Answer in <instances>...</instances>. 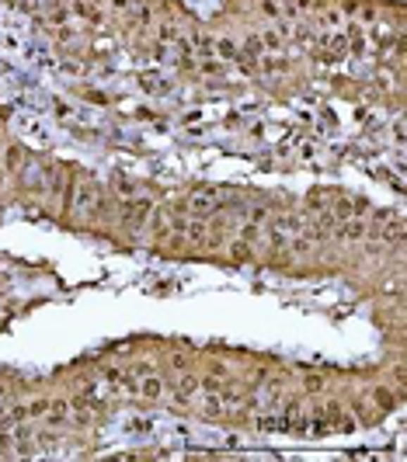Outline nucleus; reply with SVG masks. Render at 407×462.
Segmentation results:
<instances>
[{"instance_id":"16","label":"nucleus","mask_w":407,"mask_h":462,"mask_svg":"<svg viewBox=\"0 0 407 462\" xmlns=\"http://www.w3.org/2000/svg\"><path fill=\"white\" fill-rule=\"evenodd\" d=\"M46 406H49V397H35V400H25V410H28V421H35V417H42V413H46Z\"/></svg>"},{"instance_id":"9","label":"nucleus","mask_w":407,"mask_h":462,"mask_svg":"<svg viewBox=\"0 0 407 462\" xmlns=\"http://www.w3.org/2000/svg\"><path fill=\"white\" fill-rule=\"evenodd\" d=\"M299 390L310 393V397H320V393L327 390V376H320V372H303V376H299Z\"/></svg>"},{"instance_id":"11","label":"nucleus","mask_w":407,"mask_h":462,"mask_svg":"<svg viewBox=\"0 0 407 462\" xmlns=\"http://www.w3.org/2000/svg\"><path fill=\"white\" fill-rule=\"evenodd\" d=\"M258 39H261V49H265V53H282V49H286V39L279 35L275 25H272V28H261Z\"/></svg>"},{"instance_id":"17","label":"nucleus","mask_w":407,"mask_h":462,"mask_svg":"<svg viewBox=\"0 0 407 462\" xmlns=\"http://www.w3.org/2000/svg\"><path fill=\"white\" fill-rule=\"evenodd\" d=\"M132 4H136V0H112V7H115V11H129Z\"/></svg>"},{"instance_id":"1","label":"nucleus","mask_w":407,"mask_h":462,"mask_svg":"<svg viewBox=\"0 0 407 462\" xmlns=\"http://www.w3.org/2000/svg\"><path fill=\"white\" fill-rule=\"evenodd\" d=\"M171 212H181V216H195V219H209L216 212L227 209V198L213 195V191H195V195H181L168 205Z\"/></svg>"},{"instance_id":"18","label":"nucleus","mask_w":407,"mask_h":462,"mask_svg":"<svg viewBox=\"0 0 407 462\" xmlns=\"http://www.w3.org/2000/svg\"><path fill=\"white\" fill-rule=\"evenodd\" d=\"M4 181H7V171L0 167V191H4Z\"/></svg>"},{"instance_id":"19","label":"nucleus","mask_w":407,"mask_h":462,"mask_svg":"<svg viewBox=\"0 0 407 462\" xmlns=\"http://www.w3.org/2000/svg\"><path fill=\"white\" fill-rule=\"evenodd\" d=\"M4 417H7V404H0V421H4Z\"/></svg>"},{"instance_id":"4","label":"nucleus","mask_w":407,"mask_h":462,"mask_svg":"<svg viewBox=\"0 0 407 462\" xmlns=\"http://www.w3.org/2000/svg\"><path fill=\"white\" fill-rule=\"evenodd\" d=\"M42 421L49 424V428H63L66 421H70V400H53L49 397V406H46V413H42Z\"/></svg>"},{"instance_id":"10","label":"nucleus","mask_w":407,"mask_h":462,"mask_svg":"<svg viewBox=\"0 0 407 462\" xmlns=\"http://www.w3.org/2000/svg\"><path fill=\"white\" fill-rule=\"evenodd\" d=\"M327 202H331V191H324V188H310L306 198H303V209H306V212H324Z\"/></svg>"},{"instance_id":"13","label":"nucleus","mask_w":407,"mask_h":462,"mask_svg":"<svg viewBox=\"0 0 407 462\" xmlns=\"http://www.w3.org/2000/svg\"><path fill=\"white\" fill-rule=\"evenodd\" d=\"M35 442L42 445V452H56L63 445V435H59V428H42V431H35Z\"/></svg>"},{"instance_id":"20","label":"nucleus","mask_w":407,"mask_h":462,"mask_svg":"<svg viewBox=\"0 0 407 462\" xmlns=\"http://www.w3.org/2000/svg\"><path fill=\"white\" fill-rule=\"evenodd\" d=\"M91 4H101V0H91Z\"/></svg>"},{"instance_id":"3","label":"nucleus","mask_w":407,"mask_h":462,"mask_svg":"<svg viewBox=\"0 0 407 462\" xmlns=\"http://www.w3.org/2000/svg\"><path fill=\"white\" fill-rule=\"evenodd\" d=\"M317 25L324 28V32H342L345 28V14H342V7H324V4H317Z\"/></svg>"},{"instance_id":"6","label":"nucleus","mask_w":407,"mask_h":462,"mask_svg":"<svg viewBox=\"0 0 407 462\" xmlns=\"http://www.w3.org/2000/svg\"><path fill=\"white\" fill-rule=\"evenodd\" d=\"M258 70H265V73H289L292 59L282 56V53H265V56L258 59Z\"/></svg>"},{"instance_id":"2","label":"nucleus","mask_w":407,"mask_h":462,"mask_svg":"<svg viewBox=\"0 0 407 462\" xmlns=\"http://www.w3.org/2000/svg\"><path fill=\"white\" fill-rule=\"evenodd\" d=\"M132 393H136L139 400H150V404H154V400H164V397H168V379H164L161 372H150V368H146V372L139 376V383H132Z\"/></svg>"},{"instance_id":"8","label":"nucleus","mask_w":407,"mask_h":462,"mask_svg":"<svg viewBox=\"0 0 407 462\" xmlns=\"http://www.w3.org/2000/svg\"><path fill=\"white\" fill-rule=\"evenodd\" d=\"M125 14H129V25H132V28H150V25H154V7H150V4H132Z\"/></svg>"},{"instance_id":"7","label":"nucleus","mask_w":407,"mask_h":462,"mask_svg":"<svg viewBox=\"0 0 407 462\" xmlns=\"http://www.w3.org/2000/svg\"><path fill=\"white\" fill-rule=\"evenodd\" d=\"M70 14H77L80 21L101 25V11H98V4H91V0H70Z\"/></svg>"},{"instance_id":"15","label":"nucleus","mask_w":407,"mask_h":462,"mask_svg":"<svg viewBox=\"0 0 407 462\" xmlns=\"http://www.w3.org/2000/svg\"><path fill=\"white\" fill-rule=\"evenodd\" d=\"M258 7H261V14H265V18H268L272 25H279V21L286 18V7H282L279 0H261Z\"/></svg>"},{"instance_id":"5","label":"nucleus","mask_w":407,"mask_h":462,"mask_svg":"<svg viewBox=\"0 0 407 462\" xmlns=\"http://www.w3.org/2000/svg\"><path fill=\"white\" fill-rule=\"evenodd\" d=\"M372 404H376V410H380V413H390L394 406L401 404V390L394 393L390 386H376V390H372Z\"/></svg>"},{"instance_id":"14","label":"nucleus","mask_w":407,"mask_h":462,"mask_svg":"<svg viewBox=\"0 0 407 462\" xmlns=\"http://www.w3.org/2000/svg\"><path fill=\"white\" fill-rule=\"evenodd\" d=\"M227 250H230V261H233V264H247V261L254 257V247H251V243H244L240 236H237V240H230V247H227Z\"/></svg>"},{"instance_id":"12","label":"nucleus","mask_w":407,"mask_h":462,"mask_svg":"<svg viewBox=\"0 0 407 462\" xmlns=\"http://www.w3.org/2000/svg\"><path fill=\"white\" fill-rule=\"evenodd\" d=\"M213 56L216 59H237L240 56V42H233V39H227V35L213 39Z\"/></svg>"}]
</instances>
